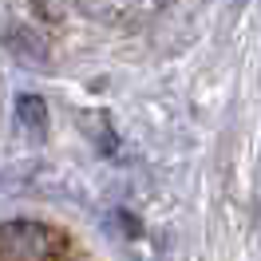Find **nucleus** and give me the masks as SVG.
<instances>
[{
	"label": "nucleus",
	"instance_id": "f257e3e1",
	"mask_svg": "<svg viewBox=\"0 0 261 261\" xmlns=\"http://www.w3.org/2000/svg\"><path fill=\"white\" fill-rule=\"evenodd\" d=\"M64 249V238L40 222L0 226V261H51Z\"/></svg>",
	"mask_w": 261,
	"mask_h": 261
}]
</instances>
